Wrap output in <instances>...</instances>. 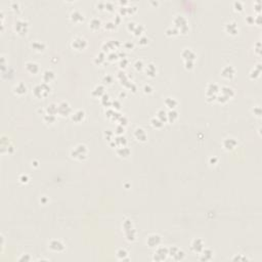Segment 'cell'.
<instances>
[{
    "label": "cell",
    "mask_w": 262,
    "mask_h": 262,
    "mask_svg": "<svg viewBox=\"0 0 262 262\" xmlns=\"http://www.w3.org/2000/svg\"><path fill=\"white\" fill-rule=\"evenodd\" d=\"M160 242H161V238L159 237L158 235H150L149 238H147V245L150 246V247H157L158 245L160 244Z\"/></svg>",
    "instance_id": "obj_1"
},
{
    "label": "cell",
    "mask_w": 262,
    "mask_h": 262,
    "mask_svg": "<svg viewBox=\"0 0 262 262\" xmlns=\"http://www.w3.org/2000/svg\"><path fill=\"white\" fill-rule=\"evenodd\" d=\"M191 248H193V250L195 252H202L204 250V244L203 242H202V240L200 239H197L195 240V241L193 242V244H191Z\"/></svg>",
    "instance_id": "obj_2"
},
{
    "label": "cell",
    "mask_w": 262,
    "mask_h": 262,
    "mask_svg": "<svg viewBox=\"0 0 262 262\" xmlns=\"http://www.w3.org/2000/svg\"><path fill=\"white\" fill-rule=\"evenodd\" d=\"M49 248H50L52 251H57V252L63 251V250L65 249L64 245L59 241H52L50 243V245H49Z\"/></svg>",
    "instance_id": "obj_3"
},
{
    "label": "cell",
    "mask_w": 262,
    "mask_h": 262,
    "mask_svg": "<svg viewBox=\"0 0 262 262\" xmlns=\"http://www.w3.org/2000/svg\"><path fill=\"white\" fill-rule=\"evenodd\" d=\"M167 254H168L167 249H164V248H160V249H158L157 254H155V257H157V256H160L159 260H164L166 258V255H167Z\"/></svg>",
    "instance_id": "obj_4"
},
{
    "label": "cell",
    "mask_w": 262,
    "mask_h": 262,
    "mask_svg": "<svg viewBox=\"0 0 262 262\" xmlns=\"http://www.w3.org/2000/svg\"><path fill=\"white\" fill-rule=\"evenodd\" d=\"M203 252V254H202V257H201V259L202 260H210L212 258V252L210 251V250H206V251H202Z\"/></svg>",
    "instance_id": "obj_5"
},
{
    "label": "cell",
    "mask_w": 262,
    "mask_h": 262,
    "mask_svg": "<svg viewBox=\"0 0 262 262\" xmlns=\"http://www.w3.org/2000/svg\"><path fill=\"white\" fill-rule=\"evenodd\" d=\"M167 101H170V103H167V105L169 108H174L175 107V105H176V101H175V99H171V97H169V99H167Z\"/></svg>",
    "instance_id": "obj_6"
},
{
    "label": "cell",
    "mask_w": 262,
    "mask_h": 262,
    "mask_svg": "<svg viewBox=\"0 0 262 262\" xmlns=\"http://www.w3.org/2000/svg\"><path fill=\"white\" fill-rule=\"evenodd\" d=\"M118 257L120 258V259H121V257H123L122 258V259H124V257H125V256H127V252L125 251V250H119V251H118Z\"/></svg>",
    "instance_id": "obj_7"
}]
</instances>
